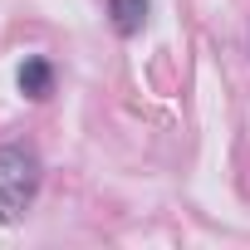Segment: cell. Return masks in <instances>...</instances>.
<instances>
[{
  "instance_id": "obj_1",
  "label": "cell",
  "mask_w": 250,
  "mask_h": 250,
  "mask_svg": "<svg viewBox=\"0 0 250 250\" xmlns=\"http://www.w3.org/2000/svg\"><path fill=\"white\" fill-rule=\"evenodd\" d=\"M40 196V157L25 143H5L0 147V221L15 226Z\"/></svg>"
},
{
  "instance_id": "obj_2",
  "label": "cell",
  "mask_w": 250,
  "mask_h": 250,
  "mask_svg": "<svg viewBox=\"0 0 250 250\" xmlns=\"http://www.w3.org/2000/svg\"><path fill=\"white\" fill-rule=\"evenodd\" d=\"M108 15H113V30L118 35H143L147 25V0H108Z\"/></svg>"
},
{
  "instance_id": "obj_3",
  "label": "cell",
  "mask_w": 250,
  "mask_h": 250,
  "mask_svg": "<svg viewBox=\"0 0 250 250\" xmlns=\"http://www.w3.org/2000/svg\"><path fill=\"white\" fill-rule=\"evenodd\" d=\"M49 88H54V69H49V59H25L20 64V93L25 98H49Z\"/></svg>"
}]
</instances>
